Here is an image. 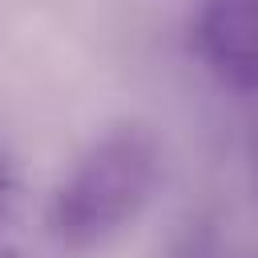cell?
Segmentation results:
<instances>
[{
    "label": "cell",
    "instance_id": "6da1fadb",
    "mask_svg": "<svg viewBox=\"0 0 258 258\" xmlns=\"http://www.w3.org/2000/svg\"><path fill=\"white\" fill-rule=\"evenodd\" d=\"M161 173V145L149 125H113L56 181L48 198V234L69 254H93L117 242L149 206Z\"/></svg>",
    "mask_w": 258,
    "mask_h": 258
},
{
    "label": "cell",
    "instance_id": "7a4b0ae2",
    "mask_svg": "<svg viewBox=\"0 0 258 258\" xmlns=\"http://www.w3.org/2000/svg\"><path fill=\"white\" fill-rule=\"evenodd\" d=\"M194 44L222 85L258 89V0H206L194 20Z\"/></svg>",
    "mask_w": 258,
    "mask_h": 258
},
{
    "label": "cell",
    "instance_id": "3957f363",
    "mask_svg": "<svg viewBox=\"0 0 258 258\" xmlns=\"http://www.w3.org/2000/svg\"><path fill=\"white\" fill-rule=\"evenodd\" d=\"M16 214H20V185L0 177V250H4V238L8 230L16 226Z\"/></svg>",
    "mask_w": 258,
    "mask_h": 258
}]
</instances>
